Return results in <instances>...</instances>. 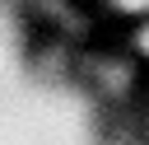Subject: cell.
I'll return each mask as SVG.
<instances>
[{
  "instance_id": "cell-1",
  "label": "cell",
  "mask_w": 149,
  "mask_h": 145,
  "mask_svg": "<svg viewBox=\"0 0 149 145\" xmlns=\"http://www.w3.org/2000/svg\"><path fill=\"white\" fill-rule=\"evenodd\" d=\"M74 84H84V94L98 103V112H112V108H130L144 98L149 65L126 42V28H102L98 37H88L74 51Z\"/></svg>"
},
{
  "instance_id": "cell-2",
  "label": "cell",
  "mask_w": 149,
  "mask_h": 145,
  "mask_svg": "<svg viewBox=\"0 0 149 145\" xmlns=\"http://www.w3.org/2000/svg\"><path fill=\"white\" fill-rule=\"evenodd\" d=\"M126 42H130V47H135V56H140V61L149 65V19L130 23V28H126Z\"/></svg>"
}]
</instances>
